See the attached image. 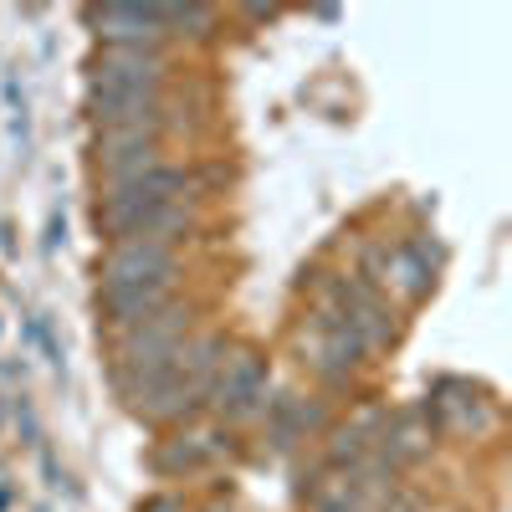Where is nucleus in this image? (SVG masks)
<instances>
[{"mask_svg": "<svg viewBox=\"0 0 512 512\" xmlns=\"http://www.w3.org/2000/svg\"><path fill=\"white\" fill-rule=\"evenodd\" d=\"M103 303L118 323H149L164 303V277H154V282H108Z\"/></svg>", "mask_w": 512, "mask_h": 512, "instance_id": "2", "label": "nucleus"}, {"mask_svg": "<svg viewBox=\"0 0 512 512\" xmlns=\"http://www.w3.org/2000/svg\"><path fill=\"white\" fill-rule=\"evenodd\" d=\"M169 272V251L159 241H123L108 256V282H154Z\"/></svg>", "mask_w": 512, "mask_h": 512, "instance_id": "1", "label": "nucleus"}]
</instances>
